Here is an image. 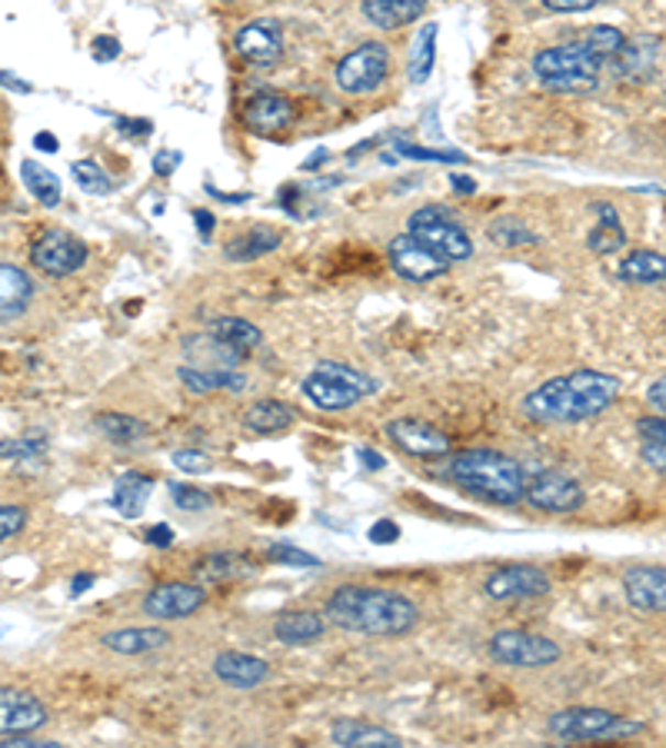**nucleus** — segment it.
<instances>
[{
	"instance_id": "f257e3e1",
	"label": "nucleus",
	"mask_w": 666,
	"mask_h": 748,
	"mask_svg": "<svg viewBox=\"0 0 666 748\" xmlns=\"http://www.w3.org/2000/svg\"><path fill=\"white\" fill-rule=\"evenodd\" d=\"M620 390H623V383L617 377H610V372L577 369V372H564V377H553V380L540 383L536 390H530L523 397L520 410L533 423L577 426V423H587V420L607 413L617 403Z\"/></svg>"
},
{
	"instance_id": "f03ea898",
	"label": "nucleus",
	"mask_w": 666,
	"mask_h": 748,
	"mask_svg": "<svg viewBox=\"0 0 666 748\" xmlns=\"http://www.w3.org/2000/svg\"><path fill=\"white\" fill-rule=\"evenodd\" d=\"M323 615L344 633L377 636V639L407 636L420 622L417 602L407 599L403 592L384 589V585H357V582L333 589L326 595Z\"/></svg>"
},
{
	"instance_id": "7ed1b4c3",
	"label": "nucleus",
	"mask_w": 666,
	"mask_h": 748,
	"mask_svg": "<svg viewBox=\"0 0 666 748\" xmlns=\"http://www.w3.org/2000/svg\"><path fill=\"white\" fill-rule=\"evenodd\" d=\"M447 476L467 489L470 495L484 499V503H497V506H517L523 503V489H526V466L500 449H460L451 456L447 462Z\"/></svg>"
},
{
	"instance_id": "20e7f679",
	"label": "nucleus",
	"mask_w": 666,
	"mask_h": 748,
	"mask_svg": "<svg viewBox=\"0 0 666 748\" xmlns=\"http://www.w3.org/2000/svg\"><path fill=\"white\" fill-rule=\"evenodd\" d=\"M607 60L597 57L587 44H560V47H546L533 54V74L546 90L557 93H590L600 87Z\"/></svg>"
},
{
	"instance_id": "39448f33",
	"label": "nucleus",
	"mask_w": 666,
	"mask_h": 748,
	"mask_svg": "<svg viewBox=\"0 0 666 748\" xmlns=\"http://www.w3.org/2000/svg\"><path fill=\"white\" fill-rule=\"evenodd\" d=\"M646 725L636 718H623L610 708L593 705H574L550 715V735L560 741H610V738H630L640 735Z\"/></svg>"
},
{
	"instance_id": "423d86ee",
	"label": "nucleus",
	"mask_w": 666,
	"mask_h": 748,
	"mask_svg": "<svg viewBox=\"0 0 666 748\" xmlns=\"http://www.w3.org/2000/svg\"><path fill=\"white\" fill-rule=\"evenodd\" d=\"M407 233L417 236L423 246H430L440 260L447 264H464L474 257V239L470 233L454 220L451 210L443 206H420L407 220Z\"/></svg>"
},
{
	"instance_id": "0eeeda50",
	"label": "nucleus",
	"mask_w": 666,
	"mask_h": 748,
	"mask_svg": "<svg viewBox=\"0 0 666 748\" xmlns=\"http://www.w3.org/2000/svg\"><path fill=\"white\" fill-rule=\"evenodd\" d=\"M387 77H390V47L380 41H364L360 47L344 54L337 64V74H333V80H337V87L347 97H367L380 90Z\"/></svg>"
},
{
	"instance_id": "6e6552de",
	"label": "nucleus",
	"mask_w": 666,
	"mask_h": 748,
	"mask_svg": "<svg viewBox=\"0 0 666 748\" xmlns=\"http://www.w3.org/2000/svg\"><path fill=\"white\" fill-rule=\"evenodd\" d=\"M523 503L536 513L564 516V513H577L587 503V492L580 479H574L564 469H540L526 479Z\"/></svg>"
},
{
	"instance_id": "1a4fd4ad",
	"label": "nucleus",
	"mask_w": 666,
	"mask_h": 748,
	"mask_svg": "<svg viewBox=\"0 0 666 748\" xmlns=\"http://www.w3.org/2000/svg\"><path fill=\"white\" fill-rule=\"evenodd\" d=\"M487 652L497 666H507V669H546L553 662H560V656H564L553 639L523 633V629L493 633V639L487 643Z\"/></svg>"
},
{
	"instance_id": "9d476101",
	"label": "nucleus",
	"mask_w": 666,
	"mask_h": 748,
	"mask_svg": "<svg viewBox=\"0 0 666 748\" xmlns=\"http://www.w3.org/2000/svg\"><path fill=\"white\" fill-rule=\"evenodd\" d=\"M87 257H90L87 243H84L80 236L60 230V226L44 230V233L34 239V246H31V264H34L41 273L54 277V280L74 277V273L87 264Z\"/></svg>"
},
{
	"instance_id": "9b49d317",
	"label": "nucleus",
	"mask_w": 666,
	"mask_h": 748,
	"mask_svg": "<svg viewBox=\"0 0 666 748\" xmlns=\"http://www.w3.org/2000/svg\"><path fill=\"white\" fill-rule=\"evenodd\" d=\"M387 257H390L393 273H397L400 280H407V283H430V280H436V277L447 273V267H451L447 260H440L430 246H423V243H420L417 236H410V233H400V236L390 239Z\"/></svg>"
},
{
	"instance_id": "f8f14e48",
	"label": "nucleus",
	"mask_w": 666,
	"mask_h": 748,
	"mask_svg": "<svg viewBox=\"0 0 666 748\" xmlns=\"http://www.w3.org/2000/svg\"><path fill=\"white\" fill-rule=\"evenodd\" d=\"M387 439L413 459H443L451 456V436L426 420H390L384 426Z\"/></svg>"
},
{
	"instance_id": "ddd939ff",
	"label": "nucleus",
	"mask_w": 666,
	"mask_h": 748,
	"mask_svg": "<svg viewBox=\"0 0 666 748\" xmlns=\"http://www.w3.org/2000/svg\"><path fill=\"white\" fill-rule=\"evenodd\" d=\"M550 576L540 566L530 562H513V566H500L497 572L487 576L484 592L493 602H510V599H536L550 592Z\"/></svg>"
},
{
	"instance_id": "4468645a",
	"label": "nucleus",
	"mask_w": 666,
	"mask_h": 748,
	"mask_svg": "<svg viewBox=\"0 0 666 748\" xmlns=\"http://www.w3.org/2000/svg\"><path fill=\"white\" fill-rule=\"evenodd\" d=\"M203 602H207V592L200 582H160L147 592L144 612L157 622H177L200 612Z\"/></svg>"
},
{
	"instance_id": "2eb2a0df",
	"label": "nucleus",
	"mask_w": 666,
	"mask_h": 748,
	"mask_svg": "<svg viewBox=\"0 0 666 748\" xmlns=\"http://www.w3.org/2000/svg\"><path fill=\"white\" fill-rule=\"evenodd\" d=\"M244 120H247V127L260 137H280L284 131L293 127L297 110H293L290 97H284L277 90H257L244 107Z\"/></svg>"
},
{
	"instance_id": "dca6fc26",
	"label": "nucleus",
	"mask_w": 666,
	"mask_h": 748,
	"mask_svg": "<svg viewBox=\"0 0 666 748\" xmlns=\"http://www.w3.org/2000/svg\"><path fill=\"white\" fill-rule=\"evenodd\" d=\"M47 722V708L44 702L27 692V689H14V685H0V738L8 735H21V732H37Z\"/></svg>"
},
{
	"instance_id": "f3484780",
	"label": "nucleus",
	"mask_w": 666,
	"mask_h": 748,
	"mask_svg": "<svg viewBox=\"0 0 666 748\" xmlns=\"http://www.w3.org/2000/svg\"><path fill=\"white\" fill-rule=\"evenodd\" d=\"M237 54L254 67H274L284 57V27L274 18H257L244 24L234 37Z\"/></svg>"
},
{
	"instance_id": "a211bd4d",
	"label": "nucleus",
	"mask_w": 666,
	"mask_h": 748,
	"mask_svg": "<svg viewBox=\"0 0 666 748\" xmlns=\"http://www.w3.org/2000/svg\"><path fill=\"white\" fill-rule=\"evenodd\" d=\"M623 595L636 612H666V566L626 569Z\"/></svg>"
},
{
	"instance_id": "6ab92c4d",
	"label": "nucleus",
	"mask_w": 666,
	"mask_h": 748,
	"mask_svg": "<svg viewBox=\"0 0 666 748\" xmlns=\"http://www.w3.org/2000/svg\"><path fill=\"white\" fill-rule=\"evenodd\" d=\"M213 676L231 689H257L270 679V666L247 652H220L213 659Z\"/></svg>"
},
{
	"instance_id": "aec40b11",
	"label": "nucleus",
	"mask_w": 666,
	"mask_h": 748,
	"mask_svg": "<svg viewBox=\"0 0 666 748\" xmlns=\"http://www.w3.org/2000/svg\"><path fill=\"white\" fill-rule=\"evenodd\" d=\"M34 303V280L14 264H0V323H14Z\"/></svg>"
},
{
	"instance_id": "412c9836",
	"label": "nucleus",
	"mask_w": 666,
	"mask_h": 748,
	"mask_svg": "<svg viewBox=\"0 0 666 748\" xmlns=\"http://www.w3.org/2000/svg\"><path fill=\"white\" fill-rule=\"evenodd\" d=\"M326 615L313 612V609H290L284 615H277L274 622V639L284 646H310L326 633Z\"/></svg>"
},
{
	"instance_id": "4be33fe9",
	"label": "nucleus",
	"mask_w": 666,
	"mask_h": 748,
	"mask_svg": "<svg viewBox=\"0 0 666 748\" xmlns=\"http://www.w3.org/2000/svg\"><path fill=\"white\" fill-rule=\"evenodd\" d=\"M170 643V633L160 626H127V629H114V633H103L100 646L118 652V656H147L157 652Z\"/></svg>"
},
{
	"instance_id": "5701e85b",
	"label": "nucleus",
	"mask_w": 666,
	"mask_h": 748,
	"mask_svg": "<svg viewBox=\"0 0 666 748\" xmlns=\"http://www.w3.org/2000/svg\"><path fill=\"white\" fill-rule=\"evenodd\" d=\"M430 0H360L364 18L380 31H400L423 18Z\"/></svg>"
},
{
	"instance_id": "b1692460",
	"label": "nucleus",
	"mask_w": 666,
	"mask_h": 748,
	"mask_svg": "<svg viewBox=\"0 0 666 748\" xmlns=\"http://www.w3.org/2000/svg\"><path fill=\"white\" fill-rule=\"evenodd\" d=\"M303 397L317 406V410H323V413H344V410H351V406H357L364 397L357 393V390H351V387H344V383H337V380H330V377H323V372H310V377L303 380Z\"/></svg>"
},
{
	"instance_id": "393cba45",
	"label": "nucleus",
	"mask_w": 666,
	"mask_h": 748,
	"mask_svg": "<svg viewBox=\"0 0 666 748\" xmlns=\"http://www.w3.org/2000/svg\"><path fill=\"white\" fill-rule=\"evenodd\" d=\"M330 738L344 748H403L407 745L400 735L377 728V725H364L357 718H341L337 725H333Z\"/></svg>"
},
{
	"instance_id": "a878e982",
	"label": "nucleus",
	"mask_w": 666,
	"mask_h": 748,
	"mask_svg": "<svg viewBox=\"0 0 666 748\" xmlns=\"http://www.w3.org/2000/svg\"><path fill=\"white\" fill-rule=\"evenodd\" d=\"M154 489V479L147 472H137V469H127L118 476V485H114V495H110V506H114L124 520H137L147 506V495Z\"/></svg>"
},
{
	"instance_id": "bb28decb",
	"label": "nucleus",
	"mask_w": 666,
	"mask_h": 748,
	"mask_svg": "<svg viewBox=\"0 0 666 748\" xmlns=\"http://www.w3.org/2000/svg\"><path fill=\"white\" fill-rule=\"evenodd\" d=\"M180 383L190 390V393H213V390H244L247 387V377L237 369H203V366H180L177 369Z\"/></svg>"
},
{
	"instance_id": "cd10ccee",
	"label": "nucleus",
	"mask_w": 666,
	"mask_h": 748,
	"mask_svg": "<svg viewBox=\"0 0 666 748\" xmlns=\"http://www.w3.org/2000/svg\"><path fill=\"white\" fill-rule=\"evenodd\" d=\"M280 243H284V236H280L277 230H270V226H254V230L234 236V239L227 243L224 254H227V260H234V264H254V260L274 254V249H280Z\"/></svg>"
},
{
	"instance_id": "c85d7f7f",
	"label": "nucleus",
	"mask_w": 666,
	"mask_h": 748,
	"mask_svg": "<svg viewBox=\"0 0 666 748\" xmlns=\"http://www.w3.org/2000/svg\"><path fill=\"white\" fill-rule=\"evenodd\" d=\"M597 213H600V223L590 230L587 246L597 257H610V254H617V249L626 246V230H623V220H620L613 203H597Z\"/></svg>"
},
{
	"instance_id": "c756f323",
	"label": "nucleus",
	"mask_w": 666,
	"mask_h": 748,
	"mask_svg": "<svg viewBox=\"0 0 666 748\" xmlns=\"http://www.w3.org/2000/svg\"><path fill=\"white\" fill-rule=\"evenodd\" d=\"M297 420L293 406L280 403V400H257L247 413H244V426L251 433H260V436H274V433H284L290 429Z\"/></svg>"
},
{
	"instance_id": "7c9ffc66",
	"label": "nucleus",
	"mask_w": 666,
	"mask_h": 748,
	"mask_svg": "<svg viewBox=\"0 0 666 748\" xmlns=\"http://www.w3.org/2000/svg\"><path fill=\"white\" fill-rule=\"evenodd\" d=\"M636 436H640V456L643 462L666 476V416H640L636 420Z\"/></svg>"
},
{
	"instance_id": "2f4dec72",
	"label": "nucleus",
	"mask_w": 666,
	"mask_h": 748,
	"mask_svg": "<svg viewBox=\"0 0 666 748\" xmlns=\"http://www.w3.org/2000/svg\"><path fill=\"white\" fill-rule=\"evenodd\" d=\"M93 426H97L100 436H107L110 443H118V446H134V443L151 436V426L144 420H137V416H127V413H97Z\"/></svg>"
},
{
	"instance_id": "473e14b6",
	"label": "nucleus",
	"mask_w": 666,
	"mask_h": 748,
	"mask_svg": "<svg viewBox=\"0 0 666 748\" xmlns=\"http://www.w3.org/2000/svg\"><path fill=\"white\" fill-rule=\"evenodd\" d=\"M247 572H251V562H244V556H234V552H213V556H203L193 566V576H197L200 585L231 582V579H241Z\"/></svg>"
},
{
	"instance_id": "72a5a7b5",
	"label": "nucleus",
	"mask_w": 666,
	"mask_h": 748,
	"mask_svg": "<svg viewBox=\"0 0 666 748\" xmlns=\"http://www.w3.org/2000/svg\"><path fill=\"white\" fill-rule=\"evenodd\" d=\"M620 280L626 283H666V257L656 249H633L620 264Z\"/></svg>"
},
{
	"instance_id": "f704fd0d",
	"label": "nucleus",
	"mask_w": 666,
	"mask_h": 748,
	"mask_svg": "<svg viewBox=\"0 0 666 748\" xmlns=\"http://www.w3.org/2000/svg\"><path fill=\"white\" fill-rule=\"evenodd\" d=\"M436 34H440V24H423L410 44V80L413 83H426L433 67H436Z\"/></svg>"
},
{
	"instance_id": "c9c22d12",
	"label": "nucleus",
	"mask_w": 666,
	"mask_h": 748,
	"mask_svg": "<svg viewBox=\"0 0 666 748\" xmlns=\"http://www.w3.org/2000/svg\"><path fill=\"white\" fill-rule=\"evenodd\" d=\"M656 47H659L656 37H633V41H626L623 51L613 57L617 74L620 77H646L650 67H653V60H656Z\"/></svg>"
},
{
	"instance_id": "e433bc0d",
	"label": "nucleus",
	"mask_w": 666,
	"mask_h": 748,
	"mask_svg": "<svg viewBox=\"0 0 666 748\" xmlns=\"http://www.w3.org/2000/svg\"><path fill=\"white\" fill-rule=\"evenodd\" d=\"M210 333H213L217 339H224L227 346L241 349V353L257 349L260 339H264V333H260L251 320H241V316H220V320H213Z\"/></svg>"
},
{
	"instance_id": "4c0bfd02",
	"label": "nucleus",
	"mask_w": 666,
	"mask_h": 748,
	"mask_svg": "<svg viewBox=\"0 0 666 748\" xmlns=\"http://www.w3.org/2000/svg\"><path fill=\"white\" fill-rule=\"evenodd\" d=\"M21 177H24L27 190L34 193V200H41V206H57L60 203V177L54 170H47L37 160H24L21 164Z\"/></svg>"
},
{
	"instance_id": "58836bf2",
	"label": "nucleus",
	"mask_w": 666,
	"mask_h": 748,
	"mask_svg": "<svg viewBox=\"0 0 666 748\" xmlns=\"http://www.w3.org/2000/svg\"><path fill=\"white\" fill-rule=\"evenodd\" d=\"M487 236H490V243L507 246V249L540 243V236H536V233H533V230L520 220V216H500V220H493V223L487 226Z\"/></svg>"
},
{
	"instance_id": "ea45409f",
	"label": "nucleus",
	"mask_w": 666,
	"mask_h": 748,
	"mask_svg": "<svg viewBox=\"0 0 666 748\" xmlns=\"http://www.w3.org/2000/svg\"><path fill=\"white\" fill-rule=\"evenodd\" d=\"M317 372H323V377H330V380H337V383L357 390L360 397H370V393L380 390V383H377L374 377H367V372H360V369H354V366H347V362L323 359V362H317Z\"/></svg>"
},
{
	"instance_id": "a19ab883",
	"label": "nucleus",
	"mask_w": 666,
	"mask_h": 748,
	"mask_svg": "<svg viewBox=\"0 0 666 748\" xmlns=\"http://www.w3.org/2000/svg\"><path fill=\"white\" fill-rule=\"evenodd\" d=\"M580 44H587L597 57H603L607 64H613V57L623 51L626 37H623V31L613 27V24H597V27H590V31L580 37Z\"/></svg>"
},
{
	"instance_id": "79ce46f5",
	"label": "nucleus",
	"mask_w": 666,
	"mask_h": 748,
	"mask_svg": "<svg viewBox=\"0 0 666 748\" xmlns=\"http://www.w3.org/2000/svg\"><path fill=\"white\" fill-rule=\"evenodd\" d=\"M70 174H74L77 187H84L87 193L107 197L110 190H114V183H110V177L103 174V167L93 164V160H74V164H70Z\"/></svg>"
},
{
	"instance_id": "37998d69",
	"label": "nucleus",
	"mask_w": 666,
	"mask_h": 748,
	"mask_svg": "<svg viewBox=\"0 0 666 748\" xmlns=\"http://www.w3.org/2000/svg\"><path fill=\"white\" fill-rule=\"evenodd\" d=\"M170 499H174V506H180L184 513L210 510V495L197 485H187V482H170Z\"/></svg>"
},
{
	"instance_id": "c03bdc74",
	"label": "nucleus",
	"mask_w": 666,
	"mask_h": 748,
	"mask_svg": "<svg viewBox=\"0 0 666 748\" xmlns=\"http://www.w3.org/2000/svg\"><path fill=\"white\" fill-rule=\"evenodd\" d=\"M393 150H397V157L426 160V164H464L467 160L460 150H426V147H413V144H397Z\"/></svg>"
},
{
	"instance_id": "a18cd8bd",
	"label": "nucleus",
	"mask_w": 666,
	"mask_h": 748,
	"mask_svg": "<svg viewBox=\"0 0 666 748\" xmlns=\"http://www.w3.org/2000/svg\"><path fill=\"white\" fill-rule=\"evenodd\" d=\"M27 526V510L18 503H0V543L14 539Z\"/></svg>"
},
{
	"instance_id": "49530a36",
	"label": "nucleus",
	"mask_w": 666,
	"mask_h": 748,
	"mask_svg": "<svg viewBox=\"0 0 666 748\" xmlns=\"http://www.w3.org/2000/svg\"><path fill=\"white\" fill-rule=\"evenodd\" d=\"M44 449V439H0V459H37Z\"/></svg>"
},
{
	"instance_id": "de8ad7c7",
	"label": "nucleus",
	"mask_w": 666,
	"mask_h": 748,
	"mask_svg": "<svg viewBox=\"0 0 666 748\" xmlns=\"http://www.w3.org/2000/svg\"><path fill=\"white\" fill-rule=\"evenodd\" d=\"M170 462H174L180 472H193V476L213 469V459H210L207 453H200V449H174V453H170Z\"/></svg>"
},
{
	"instance_id": "09e8293b",
	"label": "nucleus",
	"mask_w": 666,
	"mask_h": 748,
	"mask_svg": "<svg viewBox=\"0 0 666 748\" xmlns=\"http://www.w3.org/2000/svg\"><path fill=\"white\" fill-rule=\"evenodd\" d=\"M267 556L274 562H284V566H297V569H317L320 559L313 552H303V549H293V546H270Z\"/></svg>"
},
{
	"instance_id": "8fccbe9b",
	"label": "nucleus",
	"mask_w": 666,
	"mask_h": 748,
	"mask_svg": "<svg viewBox=\"0 0 666 748\" xmlns=\"http://www.w3.org/2000/svg\"><path fill=\"white\" fill-rule=\"evenodd\" d=\"M540 4L553 14H584V11L600 8L603 0H540Z\"/></svg>"
},
{
	"instance_id": "3c124183",
	"label": "nucleus",
	"mask_w": 666,
	"mask_h": 748,
	"mask_svg": "<svg viewBox=\"0 0 666 748\" xmlns=\"http://www.w3.org/2000/svg\"><path fill=\"white\" fill-rule=\"evenodd\" d=\"M397 539H400V526H397L393 520H380V523L370 526V543L390 546V543H397Z\"/></svg>"
},
{
	"instance_id": "603ef678",
	"label": "nucleus",
	"mask_w": 666,
	"mask_h": 748,
	"mask_svg": "<svg viewBox=\"0 0 666 748\" xmlns=\"http://www.w3.org/2000/svg\"><path fill=\"white\" fill-rule=\"evenodd\" d=\"M90 51H93V57H97V60H114V57L121 54V41H118V37H107V34H100V37H93Z\"/></svg>"
},
{
	"instance_id": "864d4df0",
	"label": "nucleus",
	"mask_w": 666,
	"mask_h": 748,
	"mask_svg": "<svg viewBox=\"0 0 666 748\" xmlns=\"http://www.w3.org/2000/svg\"><path fill=\"white\" fill-rule=\"evenodd\" d=\"M144 539H147V546L167 549V546H174V529H170L167 523H157V526H151V529L144 533Z\"/></svg>"
},
{
	"instance_id": "5fc2aeb1",
	"label": "nucleus",
	"mask_w": 666,
	"mask_h": 748,
	"mask_svg": "<svg viewBox=\"0 0 666 748\" xmlns=\"http://www.w3.org/2000/svg\"><path fill=\"white\" fill-rule=\"evenodd\" d=\"M177 167H180V154H177V150H160V154L154 157V174H157V177H170Z\"/></svg>"
},
{
	"instance_id": "6e6d98bb",
	"label": "nucleus",
	"mask_w": 666,
	"mask_h": 748,
	"mask_svg": "<svg viewBox=\"0 0 666 748\" xmlns=\"http://www.w3.org/2000/svg\"><path fill=\"white\" fill-rule=\"evenodd\" d=\"M646 403H650L659 416H666V377L653 380V387L646 390Z\"/></svg>"
},
{
	"instance_id": "4d7b16f0",
	"label": "nucleus",
	"mask_w": 666,
	"mask_h": 748,
	"mask_svg": "<svg viewBox=\"0 0 666 748\" xmlns=\"http://www.w3.org/2000/svg\"><path fill=\"white\" fill-rule=\"evenodd\" d=\"M118 127L121 131H131L134 137H144V134H151V120H127V116H121Z\"/></svg>"
},
{
	"instance_id": "13d9d810",
	"label": "nucleus",
	"mask_w": 666,
	"mask_h": 748,
	"mask_svg": "<svg viewBox=\"0 0 666 748\" xmlns=\"http://www.w3.org/2000/svg\"><path fill=\"white\" fill-rule=\"evenodd\" d=\"M357 459H360L367 469H384V466H387V459H384V456H377V449H370V446L357 449Z\"/></svg>"
},
{
	"instance_id": "bf43d9fd",
	"label": "nucleus",
	"mask_w": 666,
	"mask_h": 748,
	"mask_svg": "<svg viewBox=\"0 0 666 748\" xmlns=\"http://www.w3.org/2000/svg\"><path fill=\"white\" fill-rule=\"evenodd\" d=\"M0 87H14V90H21V93H31V90H34L27 80H21L18 74H8V70H0Z\"/></svg>"
},
{
	"instance_id": "052dcab7",
	"label": "nucleus",
	"mask_w": 666,
	"mask_h": 748,
	"mask_svg": "<svg viewBox=\"0 0 666 748\" xmlns=\"http://www.w3.org/2000/svg\"><path fill=\"white\" fill-rule=\"evenodd\" d=\"M34 147H37L41 154H57V150H60V144H57L47 131H41V134L34 137Z\"/></svg>"
},
{
	"instance_id": "680f3d73",
	"label": "nucleus",
	"mask_w": 666,
	"mask_h": 748,
	"mask_svg": "<svg viewBox=\"0 0 666 748\" xmlns=\"http://www.w3.org/2000/svg\"><path fill=\"white\" fill-rule=\"evenodd\" d=\"M90 585H93V572H77V576L70 579V592H74V595H84Z\"/></svg>"
},
{
	"instance_id": "e2e57ef3",
	"label": "nucleus",
	"mask_w": 666,
	"mask_h": 748,
	"mask_svg": "<svg viewBox=\"0 0 666 748\" xmlns=\"http://www.w3.org/2000/svg\"><path fill=\"white\" fill-rule=\"evenodd\" d=\"M193 223H197V230H200V236H203V239L213 233V216H210L207 210H197V213H193Z\"/></svg>"
},
{
	"instance_id": "0e129e2a",
	"label": "nucleus",
	"mask_w": 666,
	"mask_h": 748,
	"mask_svg": "<svg viewBox=\"0 0 666 748\" xmlns=\"http://www.w3.org/2000/svg\"><path fill=\"white\" fill-rule=\"evenodd\" d=\"M451 183H454V190H457V193H467V197H470V193H477V183H474L470 177L454 174V177H451Z\"/></svg>"
},
{
	"instance_id": "69168bd1",
	"label": "nucleus",
	"mask_w": 666,
	"mask_h": 748,
	"mask_svg": "<svg viewBox=\"0 0 666 748\" xmlns=\"http://www.w3.org/2000/svg\"><path fill=\"white\" fill-rule=\"evenodd\" d=\"M323 164H326V150H317V154L303 164V170H320Z\"/></svg>"
},
{
	"instance_id": "338daca9",
	"label": "nucleus",
	"mask_w": 666,
	"mask_h": 748,
	"mask_svg": "<svg viewBox=\"0 0 666 748\" xmlns=\"http://www.w3.org/2000/svg\"><path fill=\"white\" fill-rule=\"evenodd\" d=\"M0 636H4V633H0Z\"/></svg>"
}]
</instances>
